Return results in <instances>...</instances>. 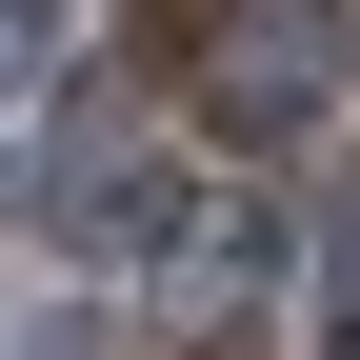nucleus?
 <instances>
[{
  "label": "nucleus",
  "instance_id": "obj_1",
  "mask_svg": "<svg viewBox=\"0 0 360 360\" xmlns=\"http://www.w3.org/2000/svg\"><path fill=\"white\" fill-rule=\"evenodd\" d=\"M180 80H200V120H240V141H281V120H321L360 80V0H180Z\"/></svg>",
  "mask_w": 360,
  "mask_h": 360
},
{
  "label": "nucleus",
  "instance_id": "obj_2",
  "mask_svg": "<svg viewBox=\"0 0 360 360\" xmlns=\"http://www.w3.org/2000/svg\"><path fill=\"white\" fill-rule=\"evenodd\" d=\"M40 40H60V0H0V101L40 80Z\"/></svg>",
  "mask_w": 360,
  "mask_h": 360
},
{
  "label": "nucleus",
  "instance_id": "obj_3",
  "mask_svg": "<svg viewBox=\"0 0 360 360\" xmlns=\"http://www.w3.org/2000/svg\"><path fill=\"white\" fill-rule=\"evenodd\" d=\"M321 260H340V300H360V200H340V220H321Z\"/></svg>",
  "mask_w": 360,
  "mask_h": 360
},
{
  "label": "nucleus",
  "instance_id": "obj_4",
  "mask_svg": "<svg viewBox=\"0 0 360 360\" xmlns=\"http://www.w3.org/2000/svg\"><path fill=\"white\" fill-rule=\"evenodd\" d=\"M0 260H20V240H0Z\"/></svg>",
  "mask_w": 360,
  "mask_h": 360
}]
</instances>
